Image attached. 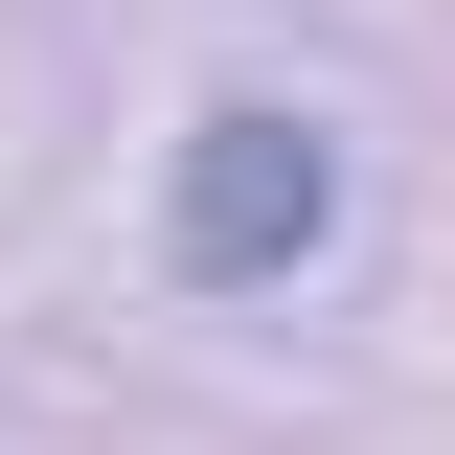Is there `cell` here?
Returning a JSON list of instances; mask_svg holds the SVG:
<instances>
[{
  "instance_id": "1",
  "label": "cell",
  "mask_w": 455,
  "mask_h": 455,
  "mask_svg": "<svg viewBox=\"0 0 455 455\" xmlns=\"http://www.w3.org/2000/svg\"><path fill=\"white\" fill-rule=\"evenodd\" d=\"M160 251H182V296H296V274L341 251V137H319L296 92H205V114H182Z\"/></svg>"
}]
</instances>
